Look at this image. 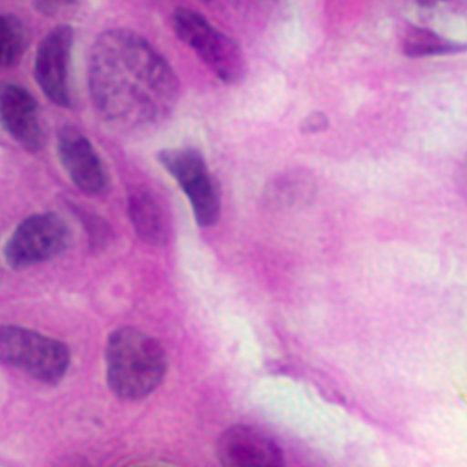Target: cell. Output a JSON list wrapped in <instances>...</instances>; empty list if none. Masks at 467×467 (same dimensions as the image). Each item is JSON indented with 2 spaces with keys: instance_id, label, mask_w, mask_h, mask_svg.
<instances>
[{
  "instance_id": "cell-8",
  "label": "cell",
  "mask_w": 467,
  "mask_h": 467,
  "mask_svg": "<svg viewBox=\"0 0 467 467\" xmlns=\"http://www.w3.org/2000/svg\"><path fill=\"white\" fill-rule=\"evenodd\" d=\"M0 128L28 152H38L46 143L38 104L16 83L0 82Z\"/></svg>"
},
{
  "instance_id": "cell-17",
  "label": "cell",
  "mask_w": 467,
  "mask_h": 467,
  "mask_svg": "<svg viewBox=\"0 0 467 467\" xmlns=\"http://www.w3.org/2000/svg\"><path fill=\"white\" fill-rule=\"evenodd\" d=\"M437 2H440V0H419V4L422 6H434Z\"/></svg>"
},
{
  "instance_id": "cell-6",
  "label": "cell",
  "mask_w": 467,
  "mask_h": 467,
  "mask_svg": "<svg viewBox=\"0 0 467 467\" xmlns=\"http://www.w3.org/2000/svg\"><path fill=\"white\" fill-rule=\"evenodd\" d=\"M69 229L57 213H36L15 229L5 246V260L10 268L22 270L41 265L67 249Z\"/></svg>"
},
{
  "instance_id": "cell-14",
  "label": "cell",
  "mask_w": 467,
  "mask_h": 467,
  "mask_svg": "<svg viewBox=\"0 0 467 467\" xmlns=\"http://www.w3.org/2000/svg\"><path fill=\"white\" fill-rule=\"evenodd\" d=\"M312 182L304 173L284 174L271 184L268 192L271 201L284 205H292L297 201L305 200L312 192Z\"/></svg>"
},
{
  "instance_id": "cell-18",
  "label": "cell",
  "mask_w": 467,
  "mask_h": 467,
  "mask_svg": "<svg viewBox=\"0 0 467 467\" xmlns=\"http://www.w3.org/2000/svg\"><path fill=\"white\" fill-rule=\"evenodd\" d=\"M201 2H211V0H201Z\"/></svg>"
},
{
  "instance_id": "cell-5",
  "label": "cell",
  "mask_w": 467,
  "mask_h": 467,
  "mask_svg": "<svg viewBox=\"0 0 467 467\" xmlns=\"http://www.w3.org/2000/svg\"><path fill=\"white\" fill-rule=\"evenodd\" d=\"M158 161L189 198L198 225H215L221 213V194L202 153L194 148L163 149Z\"/></svg>"
},
{
  "instance_id": "cell-1",
  "label": "cell",
  "mask_w": 467,
  "mask_h": 467,
  "mask_svg": "<svg viewBox=\"0 0 467 467\" xmlns=\"http://www.w3.org/2000/svg\"><path fill=\"white\" fill-rule=\"evenodd\" d=\"M88 91L104 121L122 130L161 124L180 96L173 67L145 36L117 28L100 34L88 59Z\"/></svg>"
},
{
  "instance_id": "cell-9",
  "label": "cell",
  "mask_w": 467,
  "mask_h": 467,
  "mask_svg": "<svg viewBox=\"0 0 467 467\" xmlns=\"http://www.w3.org/2000/svg\"><path fill=\"white\" fill-rule=\"evenodd\" d=\"M216 459L226 467H278L284 464L283 451L275 441L249 425L226 428L215 442Z\"/></svg>"
},
{
  "instance_id": "cell-10",
  "label": "cell",
  "mask_w": 467,
  "mask_h": 467,
  "mask_svg": "<svg viewBox=\"0 0 467 467\" xmlns=\"http://www.w3.org/2000/svg\"><path fill=\"white\" fill-rule=\"evenodd\" d=\"M59 161L78 189L98 195L109 185L106 169L90 140L77 128L64 127L57 137Z\"/></svg>"
},
{
  "instance_id": "cell-16",
  "label": "cell",
  "mask_w": 467,
  "mask_h": 467,
  "mask_svg": "<svg viewBox=\"0 0 467 467\" xmlns=\"http://www.w3.org/2000/svg\"><path fill=\"white\" fill-rule=\"evenodd\" d=\"M77 0H33L34 9L47 17H54L72 6Z\"/></svg>"
},
{
  "instance_id": "cell-7",
  "label": "cell",
  "mask_w": 467,
  "mask_h": 467,
  "mask_svg": "<svg viewBox=\"0 0 467 467\" xmlns=\"http://www.w3.org/2000/svg\"><path fill=\"white\" fill-rule=\"evenodd\" d=\"M75 31L70 26L52 28L36 48L34 78L44 95L59 107H69V67Z\"/></svg>"
},
{
  "instance_id": "cell-3",
  "label": "cell",
  "mask_w": 467,
  "mask_h": 467,
  "mask_svg": "<svg viewBox=\"0 0 467 467\" xmlns=\"http://www.w3.org/2000/svg\"><path fill=\"white\" fill-rule=\"evenodd\" d=\"M0 364L43 383H58L70 364L61 341L17 325L0 326Z\"/></svg>"
},
{
  "instance_id": "cell-11",
  "label": "cell",
  "mask_w": 467,
  "mask_h": 467,
  "mask_svg": "<svg viewBox=\"0 0 467 467\" xmlns=\"http://www.w3.org/2000/svg\"><path fill=\"white\" fill-rule=\"evenodd\" d=\"M128 213L138 236L152 246H164L171 236V215L166 202L148 187L128 195Z\"/></svg>"
},
{
  "instance_id": "cell-4",
  "label": "cell",
  "mask_w": 467,
  "mask_h": 467,
  "mask_svg": "<svg viewBox=\"0 0 467 467\" xmlns=\"http://www.w3.org/2000/svg\"><path fill=\"white\" fill-rule=\"evenodd\" d=\"M177 38L197 52L211 72L226 85L240 82L246 73V61L239 44L211 26L195 10L179 7L171 15Z\"/></svg>"
},
{
  "instance_id": "cell-13",
  "label": "cell",
  "mask_w": 467,
  "mask_h": 467,
  "mask_svg": "<svg viewBox=\"0 0 467 467\" xmlns=\"http://www.w3.org/2000/svg\"><path fill=\"white\" fill-rule=\"evenodd\" d=\"M30 36L20 18L0 13V69L16 67L27 51Z\"/></svg>"
},
{
  "instance_id": "cell-15",
  "label": "cell",
  "mask_w": 467,
  "mask_h": 467,
  "mask_svg": "<svg viewBox=\"0 0 467 467\" xmlns=\"http://www.w3.org/2000/svg\"><path fill=\"white\" fill-rule=\"evenodd\" d=\"M328 124L330 121L325 113L315 111V113L305 117L304 121L301 122V132L305 135L320 134L323 130H327Z\"/></svg>"
},
{
  "instance_id": "cell-2",
  "label": "cell",
  "mask_w": 467,
  "mask_h": 467,
  "mask_svg": "<svg viewBox=\"0 0 467 467\" xmlns=\"http://www.w3.org/2000/svg\"><path fill=\"white\" fill-rule=\"evenodd\" d=\"M106 364L111 393L121 400L135 401L161 385L166 375L167 355L150 334L127 326L109 334Z\"/></svg>"
},
{
  "instance_id": "cell-12",
  "label": "cell",
  "mask_w": 467,
  "mask_h": 467,
  "mask_svg": "<svg viewBox=\"0 0 467 467\" xmlns=\"http://www.w3.org/2000/svg\"><path fill=\"white\" fill-rule=\"evenodd\" d=\"M466 46L428 30V28L410 27L404 36L403 52L409 58H428L443 55L461 54Z\"/></svg>"
}]
</instances>
